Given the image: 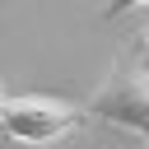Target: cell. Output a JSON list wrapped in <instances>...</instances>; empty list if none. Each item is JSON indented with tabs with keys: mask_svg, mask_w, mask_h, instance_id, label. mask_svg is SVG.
Returning a JSON list of instances; mask_svg holds the SVG:
<instances>
[{
	"mask_svg": "<svg viewBox=\"0 0 149 149\" xmlns=\"http://www.w3.org/2000/svg\"><path fill=\"white\" fill-rule=\"evenodd\" d=\"M84 116H93L102 126H121V130L149 140V70L130 51H121L112 61L107 79L98 84V93L88 98Z\"/></svg>",
	"mask_w": 149,
	"mask_h": 149,
	"instance_id": "cell-1",
	"label": "cell"
},
{
	"mask_svg": "<svg viewBox=\"0 0 149 149\" xmlns=\"http://www.w3.org/2000/svg\"><path fill=\"white\" fill-rule=\"evenodd\" d=\"M84 126V107L47 98V93H23L0 102V135L19 144H56Z\"/></svg>",
	"mask_w": 149,
	"mask_h": 149,
	"instance_id": "cell-2",
	"label": "cell"
},
{
	"mask_svg": "<svg viewBox=\"0 0 149 149\" xmlns=\"http://www.w3.org/2000/svg\"><path fill=\"white\" fill-rule=\"evenodd\" d=\"M144 47H149V28H144Z\"/></svg>",
	"mask_w": 149,
	"mask_h": 149,
	"instance_id": "cell-4",
	"label": "cell"
},
{
	"mask_svg": "<svg viewBox=\"0 0 149 149\" xmlns=\"http://www.w3.org/2000/svg\"><path fill=\"white\" fill-rule=\"evenodd\" d=\"M140 5H149V0H107V5H102V19H121V14L140 9Z\"/></svg>",
	"mask_w": 149,
	"mask_h": 149,
	"instance_id": "cell-3",
	"label": "cell"
},
{
	"mask_svg": "<svg viewBox=\"0 0 149 149\" xmlns=\"http://www.w3.org/2000/svg\"><path fill=\"white\" fill-rule=\"evenodd\" d=\"M0 102H5V88H0Z\"/></svg>",
	"mask_w": 149,
	"mask_h": 149,
	"instance_id": "cell-5",
	"label": "cell"
}]
</instances>
